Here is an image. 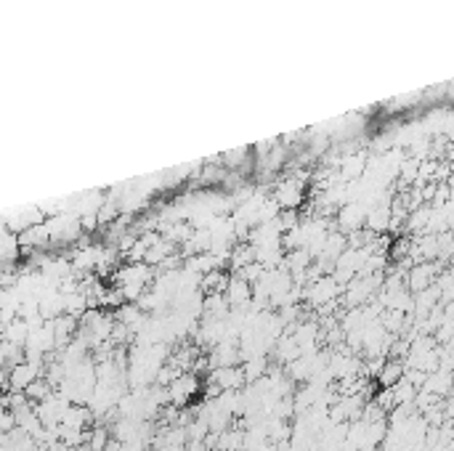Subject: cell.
Returning <instances> with one entry per match:
<instances>
[{"label": "cell", "instance_id": "6da1fadb", "mask_svg": "<svg viewBox=\"0 0 454 451\" xmlns=\"http://www.w3.org/2000/svg\"><path fill=\"white\" fill-rule=\"evenodd\" d=\"M40 371H43V367L33 364V361H19V364H14L8 369V390L24 393V387L30 385V383H35L40 377Z\"/></svg>", "mask_w": 454, "mask_h": 451}, {"label": "cell", "instance_id": "7a4b0ae2", "mask_svg": "<svg viewBox=\"0 0 454 451\" xmlns=\"http://www.w3.org/2000/svg\"><path fill=\"white\" fill-rule=\"evenodd\" d=\"M338 292H340V284L335 279H319V282L311 284V290L306 295H309V300L314 306H327Z\"/></svg>", "mask_w": 454, "mask_h": 451}, {"label": "cell", "instance_id": "3957f363", "mask_svg": "<svg viewBox=\"0 0 454 451\" xmlns=\"http://www.w3.org/2000/svg\"><path fill=\"white\" fill-rule=\"evenodd\" d=\"M401 377H404V364L401 361H385L383 369L377 371V380H380L383 387H393Z\"/></svg>", "mask_w": 454, "mask_h": 451}, {"label": "cell", "instance_id": "277c9868", "mask_svg": "<svg viewBox=\"0 0 454 451\" xmlns=\"http://www.w3.org/2000/svg\"><path fill=\"white\" fill-rule=\"evenodd\" d=\"M433 276H436V271H433L430 266H417V268H412V274H409V290L422 292L425 287L433 284Z\"/></svg>", "mask_w": 454, "mask_h": 451}]
</instances>
